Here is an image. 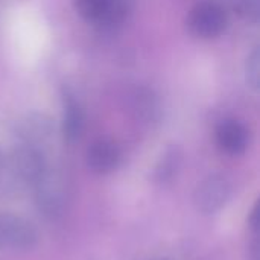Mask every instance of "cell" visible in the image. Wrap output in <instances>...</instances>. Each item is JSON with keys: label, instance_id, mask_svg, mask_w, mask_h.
I'll list each match as a JSON object with an SVG mask.
<instances>
[{"label": "cell", "instance_id": "1", "mask_svg": "<svg viewBox=\"0 0 260 260\" xmlns=\"http://www.w3.org/2000/svg\"><path fill=\"white\" fill-rule=\"evenodd\" d=\"M47 168L44 151L17 145L0 160V197L14 200L34 189L37 180Z\"/></svg>", "mask_w": 260, "mask_h": 260}, {"label": "cell", "instance_id": "2", "mask_svg": "<svg viewBox=\"0 0 260 260\" xmlns=\"http://www.w3.org/2000/svg\"><path fill=\"white\" fill-rule=\"evenodd\" d=\"M32 192L37 210L46 219H56L64 213L69 203L70 187L67 177L61 171L52 169L47 165L37 180Z\"/></svg>", "mask_w": 260, "mask_h": 260}, {"label": "cell", "instance_id": "3", "mask_svg": "<svg viewBox=\"0 0 260 260\" xmlns=\"http://www.w3.org/2000/svg\"><path fill=\"white\" fill-rule=\"evenodd\" d=\"M229 26V9L219 0H204L197 3L187 17L190 34L201 40L221 37Z\"/></svg>", "mask_w": 260, "mask_h": 260}, {"label": "cell", "instance_id": "4", "mask_svg": "<svg viewBox=\"0 0 260 260\" xmlns=\"http://www.w3.org/2000/svg\"><path fill=\"white\" fill-rule=\"evenodd\" d=\"M38 233L24 218L12 213H0V251H26L37 245Z\"/></svg>", "mask_w": 260, "mask_h": 260}, {"label": "cell", "instance_id": "5", "mask_svg": "<svg viewBox=\"0 0 260 260\" xmlns=\"http://www.w3.org/2000/svg\"><path fill=\"white\" fill-rule=\"evenodd\" d=\"M232 197V183L225 175L213 174L204 178L195 192V204L204 215H215L225 207Z\"/></svg>", "mask_w": 260, "mask_h": 260}, {"label": "cell", "instance_id": "6", "mask_svg": "<svg viewBox=\"0 0 260 260\" xmlns=\"http://www.w3.org/2000/svg\"><path fill=\"white\" fill-rule=\"evenodd\" d=\"M53 122L44 113H29L23 116L14 126V134L18 145L41 149L49 143L53 136Z\"/></svg>", "mask_w": 260, "mask_h": 260}, {"label": "cell", "instance_id": "7", "mask_svg": "<svg viewBox=\"0 0 260 260\" xmlns=\"http://www.w3.org/2000/svg\"><path fill=\"white\" fill-rule=\"evenodd\" d=\"M85 161L91 172L105 175L116 171L122 163V149L110 139H98L88 146Z\"/></svg>", "mask_w": 260, "mask_h": 260}, {"label": "cell", "instance_id": "8", "mask_svg": "<svg viewBox=\"0 0 260 260\" xmlns=\"http://www.w3.org/2000/svg\"><path fill=\"white\" fill-rule=\"evenodd\" d=\"M129 111L145 125H155L161 120L163 105L155 90L149 87H136L128 98Z\"/></svg>", "mask_w": 260, "mask_h": 260}, {"label": "cell", "instance_id": "9", "mask_svg": "<svg viewBox=\"0 0 260 260\" xmlns=\"http://www.w3.org/2000/svg\"><path fill=\"white\" fill-rule=\"evenodd\" d=\"M219 149L227 155H242L250 145V133L238 119H222L215 131Z\"/></svg>", "mask_w": 260, "mask_h": 260}, {"label": "cell", "instance_id": "10", "mask_svg": "<svg viewBox=\"0 0 260 260\" xmlns=\"http://www.w3.org/2000/svg\"><path fill=\"white\" fill-rule=\"evenodd\" d=\"M85 129V111L76 94L70 88L62 90V117L61 133L66 142L75 143Z\"/></svg>", "mask_w": 260, "mask_h": 260}, {"label": "cell", "instance_id": "11", "mask_svg": "<svg viewBox=\"0 0 260 260\" xmlns=\"http://www.w3.org/2000/svg\"><path fill=\"white\" fill-rule=\"evenodd\" d=\"M181 163H183L181 151L177 146L168 148L155 166V171H154L155 181L161 186L171 184L177 178V175L181 169Z\"/></svg>", "mask_w": 260, "mask_h": 260}, {"label": "cell", "instance_id": "12", "mask_svg": "<svg viewBox=\"0 0 260 260\" xmlns=\"http://www.w3.org/2000/svg\"><path fill=\"white\" fill-rule=\"evenodd\" d=\"M134 5L136 0H111L104 18L98 26L105 30H114L120 27L134 11Z\"/></svg>", "mask_w": 260, "mask_h": 260}, {"label": "cell", "instance_id": "13", "mask_svg": "<svg viewBox=\"0 0 260 260\" xmlns=\"http://www.w3.org/2000/svg\"><path fill=\"white\" fill-rule=\"evenodd\" d=\"M111 0H73L76 12L88 23L99 24Z\"/></svg>", "mask_w": 260, "mask_h": 260}, {"label": "cell", "instance_id": "14", "mask_svg": "<svg viewBox=\"0 0 260 260\" xmlns=\"http://www.w3.org/2000/svg\"><path fill=\"white\" fill-rule=\"evenodd\" d=\"M227 9L230 8L247 23L256 24L260 18V0H219Z\"/></svg>", "mask_w": 260, "mask_h": 260}, {"label": "cell", "instance_id": "15", "mask_svg": "<svg viewBox=\"0 0 260 260\" xmlns=\"http://www.w3.org/2000/svg\"><path fill=\"white\" fill-rule=\"evenodd\" d=\"M245 76H247V84L257 91L260 84V52L259 49H254L248 58H247V64H245Z\"/></svg>", "mask_w": 260, "mask_h": 260}, {"label": "cell", "instance_id": "16", "mask_svg": "<svg viewBox=\"0 0 260 260\" xmlns=\"http://www.w3.org/2000/svg\"><path fill=\"white\" fill-rule=\"evenodd\" d=\"M248 222H250V229L253 230V233H254V235H257L260 230V206H259V203L254 206V209H253V212H251V215H250V219H248Z\"/></svg>", "mask_w": 260, "mask_h": 260}, {"label": "cell", "instance_id": "17", "mask_svg": "<svg viewBox=\"0 0 260 260\" xmlns=\"http://www.w3.org/2000/svg\"><path fill=\"white\" fill-rule=\"evenodd\" d=\"M250 260H260V254H259V244L254 242L251 245V251H250Z\"/></svg>", "mask_w": 260, "mask_h": 260}, {"label": "cell", "instance_id": "18", "mask_svg": "<svg viewBox=\"0 0 260 260\" xmlns=\"http://www.w3.org/2000/svg\"><path fill=\"white\" fill-rule=\"evenodd\" d=\"M2 155H3V152H2V149H0V160H2Z\"/></svg>", "mask_w": 260, "mask_h": 260}]
</instances>
